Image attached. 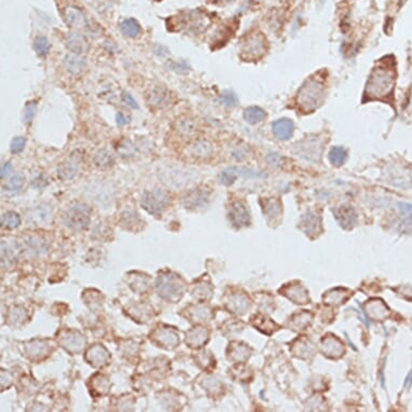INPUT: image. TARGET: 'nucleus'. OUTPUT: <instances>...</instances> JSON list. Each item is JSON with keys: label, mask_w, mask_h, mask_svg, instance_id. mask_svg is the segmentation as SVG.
<instances>
[{"label": "nucleus", "mask_w": 412, "mask_h": 412, "mask_svg": "<svg viewBox=\"0 0 412 412\" xmlns=\"http://www.w3.org/2000/svg\"><path fill=\"white\" fill-rule=\"evenodd\" d=\"M394 82V71L379 66L373 70L368 79L365 94L370 98H384L392 93Z\"/></svg>", "instance_id": "obj_1"}, {"label": "nucleus", "mask_w": 412, "mask_h": 412, "mask_svg": "<svg viewBox=\"0 0 412 412\" xmlns=\"http://www.w3.org/2000/svg\"><path fill=\"white\" fill-rule=\"evenodd\" d=\"M325 97V86L317 78L307 79L297 95L298 106L305 112H312L322 104Z\"/></svg>", "instance_id": "obj_2"}, {"label": "nucleus", "mask_w": 412, "mask_h": 412, "mask_svg": "<svg viewBox=\"0 0 412 412\" xmlns=\"http://www.w3.org/2000/svg\"><path fill=\"white\" fill-rule=\"evenodd\" d=\"M157 291L162 297L171 302L177 301L182 295L183 292V284L181 283L180 279L177 275H174L171 273L162 274L158 277L157 281Z\"/></svg>", "instance_id": "obj_3"}, {"label": "nucleus", "mask_w": 412, "mask_h": 412, "mask_svg": "<svg viewBox=\"0 0 412 412\" xmlns=\"http://www.w3.org/2000/svg\"><path fill=\"white\" fill-rule=\"evenodd\" d=\"M91 209L87 204L75 203L64 214V223L73 230H84L90 223Z\"/></svg>", "instance_id": "obj_4"}, {"label": "nucleus", "mask_w": 412, "mask_h": 412, "mask_svg": "<svg viewBox=\"0 0 412 412\" xmlns=\"http://www.w3.org/2000/svg\"><path fill=\"white\" fill-rule=\"evenodd\" d=\"M170 204V195L161 189L148 190L142 195L141 208L152 215H160Z\"/></svg>", "instance_id": "obj_5"}, {"label": "nucleus", "mask_w": 412, "mask_h": 412, "mask_svg": "<svg viewBox=\"0 0 412 412\" xmlns=\"http://www.w3.org/2000/svg\"><path fill=\"white\" fill-rule=\"evenodd\" d=\"M229 219L236 228H242L250 224V212L243 202H234L230 206Z\"/></svg>", "instance_id": "obj_6"}, {"label": "nucleus", "mask_w": 412, "mask_h": 412, "mask_svg": "<svg viewBox=\"0 0 412 412\" xmlns=\"http://www.w3.org/2000/svg\"><path fill=\"white\" fill-rule=\"evenodd\" d=\"M335 217L344 229H351L357 220V214L352 206L342 205L335 210Z\"/></svg>", "instance_id": "obj_7"}, {"label": "nucleus", "mask_w": 412, "mask_h": 412, "mask_svg": "<svg viewBox=\"0 0 412 412\" xmlns=\"http://www.w3.org/2000/svg\"><path fill=\"white\" fill-rule=\"evenodd\" d=\"M264 40L260 36H255L251 37L247 43L244 45L243 48V56L246 55L245 57L247 59L251 58H259L263 53H264Z\"/></svg>", "instance_id": "obj_8"}, {"label": "nucleus", "mask_w": 412, "mask_h": 412, "mask_svg": "<svg viewBox=\"0 0 412 412\" xmlns=\"http://www.w3.org/2000/svg\"><path fill=\"white\" fill-rule=\"evenodd\" d=\"M66 47L73 53L84 54L90 49V44L87 38L80 33H70L66 38Z\"/></svg>", "instance_id": "obj_9"}, {"label": "nucleus", "mask_w": 412, "mask_h": 412, "mask_svg": "<svg viewBox=\"0 0 412 412\" xmlns=\"http://www.w3.org/2000/svg\"><path fill=\"white\" fill-rule=\"evenodd\" d=\"M272 130L277 139L288 140L294 134V122L287 118L276 120L272 125Z\"/></svg>", "instance_id": "obj_10"}, {"label": "nucleus", "mask_w": 412, "mask_h": 412, "mask_svg": "<svg viewBox=\"0 0 412 412\" xmlns=\"http://www.w3.org/2000/svg\"><path fill=\"white\" fill-rule=\"evenodd\" d=\"M80 161L78 157H71L66 162L61 163L57 169V176L61 180H70L73 179L79 172Z\"/></svg>", "instance_id": "obj_11"}, {"label": "nucleus", "mask_w": 412, "mask_h": 412, "mask_svg": "<svg viewBox=\"0 0 412 412\" xmlns=\"http://www.w3.org/2000/svg\"><path fill=\"white\" fill-rule=\"evenodd\" d=\"M65 20L70 27L81 29L88 26L87 18L78 8L69 7L65 10Z\"/></svg>", "instance_id": "obj_12"}, {"label": "nucleus", "mask_w": 412, "mask_h": 412, "mask_svg": "<svg viewBox=\"0 0 412 412\" xmlns=\"http://www.w3.org/2000/svg\"><path fill=\"white\" fill-rule=\"evenodd\" d=\"M86 358L93 366H101L106 364L109 359V353L104 346L97 344L89 348V351L86 354Z\"/></svg>", "instance_id": "obj_13"}, {"label": "nucleus", "mask_w": 412, "mask_h": 412, "mask_svg": "<svg viewBox=\"0 0 412 412\" xmlns=\"http://www.w3.org/2000/svg\"><path fill=\"white\" fill-rule=\"evenodd\" d=\"M64 64L66 69L73 75H79L85 70L87 61L84 56L77 53H69L64 58Z\"/></svg>", "instance_id": "obj_14"}, {"label": "nucleus", "mask_w": 412, "mask_h": 412, "mask_svg": "<svg viewBox=\"0 0 412 412\" xmlns=\"http://www.w3.org/2000/svg\"><path fill=\"white\" fill-rule=\"evenodd\" d=\"M148 102L154 108H163L170 105L171 94L167 90L157 88L148 95Z\"/></svg>", "instance_id": "obj_15"}, {"label": "nucleus", "mask_w": 412, "mask_h": 412, "mask_svg": "<svg viewBox=\"0 0 412 412\" xmlns=\"http://www.w3.org/2000/svg\"><path fill=\"white\" fill-rule=\"evenodd\" d=\"M189 153L195 158H209L213 153V146L212 143L208 140H197L189 146L188 148Z\"/></svg>", "instance_id": "obj_16"}, {"label": "nucleus", "mask_w": 412, "mask_h": 412, "mask_svg": "<svg viewBox=\"0 0 412 412\" xmlns=\"http://www.w3.org/2000/svg\"><path fill=\"white\" fill-rule=\"evenodd\" d=\"M208 199V195L202 190H193L188 193L183 199V204L186 209H197L202 204H204L205 200Z\"/></svg>", "instance_id": "obj_17"}, {"label": "nucleus", "mask_w": 412, "mask_h": 412, "mask_svg": "<svg viewBox=\"0 0 412 412\" xmlns=\"http://www.w3.org/2000/svg\"><path fill=\"white\" fill-rule=\"evenodd\" d=\"M154 339L163 346L175 347L178 343V336L173 332L166 331V329H163V331L160 329L154 333Z\"/></svg>", "instance_id": "obj_18"}, {"label": "nucleus", "mask_w": 412, "mask_h": 412, "mask_svg": "<svg viewBox=\"0 0 412 412\" xmlns=\"http://www.w3.org/2000/svg\"><path fill=\"white\" fill-rule=\"evenodd\" d=\"M85 342L86 340L82 338V336L76 333L67 334V336L63 338V341H61L63 346L69 349V351H79L82 345L85 344Z\"/></svg>", "instance_id": "obj_19"}, {"label": "nucleus", "mask_w": 412, "mask_h": 412, "mask_svg": "<svg viewBox=\"0 0 412 412\" xmlns=\"http://www.w3.org/2000/svg\"><path fill=\"white\" fill-rule=\"evenodd\" d=\"M265 118V112L263 109L257 106H252L246 108L244 111V119L250 123V125H257Z\"/></svg>", "instance_id": "obj_20"}, {"label": "nucleus", "mask_w": 412, "mask_h": 412, "mask_svg": "<svg viewBox=\"0 0 412 412\" xmlns=\"http://www.w3.org/2000/svg\"><path fill=\"white\" fill-rule=\"evenodd\" d=\"M121 32L128 37L135 38L140 34V26L136 19L127 18L120 24Z\"/></svg>", "instance_id": "obj_21"}, {"label": "nucleus", "mask_w": 412, "mask_h": 412, "mask_svg": "<svg viewBox=\"0 0 412 412\" xmlns=\"http://www.w3.org/2000/svg\"><path fill=\"white\" fill-rule=\"evenodd\" d=\"M28 218L32 219V221L37 222L38 224L45 223L51 218V209H49L48 206H38L37 209H34L30 211V214H28Z\"/></svg>", "instance_id": "obj_22"}, {"label": "nucleus", "mask_w": 412, "mask_h": 412, "mask_svg": "<svg viewBox=\"0 0 412 412\" xmlns=\"http://www.w3.org/2000/svg\"><path fill=\"white\" fill-rule=\"evenodd\" d=\"M94 163L98 169H101V170L109 169L112 167V164H113L112 154L106 149H101L95 154Z\"/></svg>", "instance_id": "obj_23"}, {"label": "nucleus", "mask_w": 412, "mask_h": 412, "mask_svg": "<svg viewBox=\"0 0 412 412\" xmlns=\"http://www.w3.org/2000/svg\"><path fill=\"white\" fill-rule=\"evenodd\" d=\"M328 158H329V161H331V163L334 164V166L341 167L342 164H344V162L346 161L347 152L343 147L337 146V147L332 148V150L329 151Z\"/></svg>", "instance_id": "obj_24"}, {"label": "nucleus", "mask_w": 412, "mask_h": 412, "mask_svg": "<svg viewBox=\"0 0 412 412\" xmlns=\"http://www.w3.org/2000/svg\"><path fill=\"white\" fill-rule=\"evenodd\" d=\"M20 223V218L15 212H8L2 218V224L7 229H14Z\"/></svg>", "instance_id": "obj_25"}, {"label": "nucleus", "mask_w": 412, "mask_h": 412, "mask_svg": "<svg viewBox=\"0 0 412 412\" xmlns=\"http://www.w3.org/2000/svg\"><path fill=\"white\" fill-rule=\"evenodd\" d=\"M34 49L38 55H41V56L47 55L50 51V43H49L48 38H46L44 36L36 38L34 41Z\"/></svg>", "instance_id": "obj_26"}, {"label": "nucleus", "mask_w": 412, "mask_h": 412, "mask_svg": "<svg viewBox=\"0 0 412 412\" xmlns=\"http://www.w3.org/2000/svg\"><path fill=\"white\" fill-rule=\"evenodd\" d=\"M118 152L121 154V157H133L136 152V147L131 140L125 139L119 143Z\"/></svg>", "instance_id": "obj_27"}, {"label": "nucleus", "mask_w": 412, "mask_h": 412, "mask_svg": "<svg viewBox=\"0 0 412 412\" xmlns=\"http://www.w3.org/2000/svg\"><path fill=\"white\" fill-rule=\"evenodd\" d=\"M219 178H220V182L222 184H224V186H230V184H232L235 181V179L238 178V174H236L234 167H233V168H229V169L224 170L223 172H221Z\"/></svg>", "instance_id": "obj_28"}, {"label": "nucleus", "mask_w": 412, "mask_h": 412, "mask_svg": "<svg viewBox=\"0 0 412 412\" xmlns=\"http://www.w3.org/2000/svg\"><path fill=\"white\" fill-rule=\"evenodd\" d=\"M220 100L226 107H235L239 104V98L232 91H224L220 95Z\"/></svg>", "instance_id": "obj_29"}, {"label": "nucleus", "mask_w": 412, "mask_h": 412, "mask_svg": "<svg viewBox=\"0 0 412 412\" xmlns=\"http://www.w3.org/2000/svg\"><path fill=\"white\" fill-rule=\"evenodd\" d=\"M24 181H25V178L23 175L17 173L14 175V176L11 177V179L9 180V182L7 184V189L9 191H17L23 187Z\"/></svg>", "instance_id": "obj_30"}, {"label": "nucleus", "mask_w": 412, "mask_h": 412, "mask_svg": "<svg viewBox=\"0 0 412 412\" xmlns=\"http://www.w3.org/2000/svg\"><path fill=\"white\" fill-rule=\"evenodd\" d=\"M36 111H37V102L36 101H28L25 109H24V122L26 125H30V123L33 122V119L36 115Z\"/></svg>", "instance_id": "obj_31"}, {"label": "nucleus", "mask_w": 412, "mask_h": 412, "mask_svg": "<svg viewBox=\"0 0 412 412\" xmlns=\"http://www.w3.org/2000/svg\"><path fill=\"white\" fill-rule=\"evenodd\" d=\"M27 245H28V250L32 252V253H34V254H36V253H41V251H45V252H47L46 250H47V247H46V244L45 243H41V241L40 240H38V239H36V238H32L30 239L28 242H27Z\"/></svg>", "instance_id": "obj_32"}, {"label": "nucleus", "mask_w": 412, "mask_h": 412, "mask_svg": "<svg viewBox=\"0 0 412 412\" xmlns=\"http://www.w3.org/2000/svg\"><path fill=\"white\" fill-rule=\"evenodd\" d=\"M178 131L184 134V135H190V134H192L195 131L194 123L189 119L181 120L180 122H178Z\"/></svg>", "instance_id": "obj_33"}, {"label": "nucleus", "mask_w": 412, "mask_h": 412, "mask_svg": "<svg viewBox=\"0 0 412 412\" xmlns=\"http://www.w3.org/2000/svg\"><path fill=\"white\" fill-rule=\"evenodd\" d=\"M2 258H3V263L8 260V262H13L14 260V252L11 249V247L9 246V244H7L5 241H3L2 243Z\"/></svg>", "instance_id": "obj_34"}, {"label": "nucleus", "mask_w": 412, "mask_h": 412, "mask_svg": "<svg viewBox=\"0 0 412 412\" xmlns=\"http://www.w3.org/2000/svg\"><path fill=\"white\" fill-rule=\"evenodd\" d=\"M26 145V138L25 137H15L11 141V152L12 153H19L22 152Z\"/></svg>", "instance_id": "obj_35"}, {"label": "nucleus", "mask_w": 412, "mask_h": 412, "mask_svg": "<svg viewBox=\"0 0 412 412\" xmlns=\"http://www.w3.org/2000/svg\"><path fill=\"white\" fill-rule=\"evenodd\" d=\"M266 161L271 167H274V168H280L283 164V158L280 156L279 153H275V152L267 154Z\"/></svg>", "instance_id": "obj_36"}, {"label": "nucleus", "mask_w": 412, "mask_h": 412, "mask_svg": "<svg viewBox=\"0 0 412 412\" xmlns=\"http://www.w3.org/2000/svg\"><path fill=\"white\" fill-rule=\"evenodd\" d=\"M122 100L125 101V104H127L131 108L138 109L137 101L133 98V96L130 93H127V92H123V93H122Z\"/></svg>", "instance_id": "obj_37"}, {"label": "nucleus", "mask_w": 412, "mask_h": 412, "mask_svg": "<svg viewBox=\"0 0 412 412\" xmlns=\"http://www.w3.org/2000/svg\"><path fill=\"white\" fill-rule=\"evenodd\" d=\"M11 172H12V164L10 162L5 163L2 168V174H0L2 175V178H5L6 176H8V175Z\"/></svg>", "instance_id": "obj_38"}, {"label": "nucleus", "mask_w": 412, "mask_h": 412, "mask_svg": "<svg viewBox=\"0 0 412 412\" xmlns=\"http://www.w3.org/2000/svg\"><path fill=\"white\" fill-rule=\"evenodd\" d=\"M129 121H130V118L126 117L122 112H119L117 115V123L119 126H126V125H128Z\"/></svg>", "instance_id": "obj_39"}]
</instances>
